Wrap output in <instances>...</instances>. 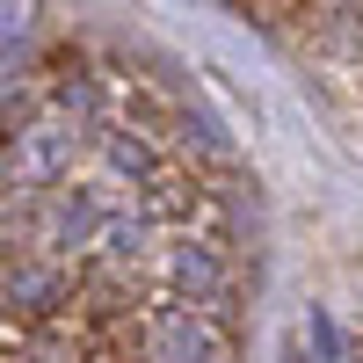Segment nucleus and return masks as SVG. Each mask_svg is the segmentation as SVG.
<instances>
[{"mask_svg": "<svg viewBox=\"0 0 363 363\" xmlns=\"http://www.w3.org/2000/svg\"><path fill=\"white\" fill-rule=\"evenodd\" d=\"M37 233H44V247H51V255H66V247H87V240L102 233V196H95V189H58V182H51Z\"/></svg>", "mask_w": 363, "mask_h": 363, "instance_id": "obj_5", "label": "nucleus"}, {"mask_svg": "<svg viewBox=\"0 0 363 363\" xmlns=\"http://www.w3.org/2000/svg\"><path fill=\"white\" fill-rule=\"evenodd\" d=\"M51 102L66 109V116H80V124H95V116H102V87H95V73H87V66H58Z\"/></svg>", "mask_w": 363, "mask_h": 363, "instance_id": "obj_6", "label": "nucleus"}, {"mask_svg": "<svg viewBox=\"0 0 363 363\" xmlns=\"http://www.w3.org/2000/svg\"><path fill=\"white\" fill-rule=\"evenodd\" d=\"M80 138H87V124H80V116H66V109L51 102L37 124L8 131V160H15V174L29 182V189H51V182H66V174H73Z\"/></svg>", "mask_w": 363, "mask_h": 363, "instance_id": "obj_1", "label": "nucleus"}, {"mask_svg": "<svg viewBox=\"0 0 363 363\" xmlns=\"http://www.w3.org/2000/svg\"><path fill=\"white\" fill-rule=\"evenodd\" d=\"M306 342H313V356H320V363H342V335H335V320H327L320 306L306 313Z\"/></svg>", "mask_w": 363, "mask_h": 363, "instance_id": "obj_9", "label": "nucleus"}, {"mask_svg": "<svg viewBox=\"0 0 363 363\" xmlns=\"http://www.w3.org/2000/svg\"><path fill=\"white\" fill-rule=\"evenodd\" d=\"M102 160H109V174L145 182V174H153V145H145V138H131V131H109V138H102Z\"/></svg>", "mask_w": 363, "mask_h": 363, "instance_id": "obj_8", "label": "nucleus"}, {"mask_svg": "<svg viewBox=\"0 0 363 363\" xmlns=\"http://www.w3.org/2000/svg\"><path fill=\"white\" fill-rule=\"evenodd\" d=\"M160 277H167V291L174 298H189V306H218L225 298V284H233V269H225V255H218V240H167V255H160Z\"/></svg>", "mask_w": 363, "mask_h": 363, "instance_id": "obj_3", "label": "nucleus"}, {"mask_svg": "<svg viewBox=\"0 0 363 363\" xmlns=\"http://www.w3.org/2000/svg\"><path fill=\"white\" fill-rule=\"evenodd\" d=\"M37 37V0H0V66H15Z\"/></svg>", "mask_w": 363, "mask_h": 363, "instance_id": "obj_7", "label": "nucleus"}, {"mask_svg": "<svg viewBox=\"0 0 363 363\" xmlns=\"http://www.w3.org/2000/svg\"><path fill=\"white\" fill-rule=\"evenodd\" d=\"M73 298V269L58 255H15L0 269V306L8 313H58Z\"/></svg>", "mask_w": 363, "mask_h": 363, "instance_id": "obj_4", "label": "nucleus"}, {"mask_svg": "<svg viewBox=\"0 0 363 363\" xmlns=\"http://www.w3.org/2000/svg\"><path fill=\"white\" fill-rule=\"evenodd\" d=\"M277 363H320V356H313V342H284V356H277Z\"/></svg>", "mask_w": 363, "mask_h": 363, "instance_id": "obj_10", "label": "nucleus"}, {"mask_svg": "<svg viewBox=\"0 0 363 363\" xmlns=\"http://www.w3.org/2000/svg\"><path fill=\"white\" fill-rule=\"evenodd\" d=\"M145 349H153V363H225V335L189 298H174V306H160L145 320Z\"/></svg>", "mask_w": 363, "mask_h": 363, "instance_id": "obj_2", "label": "nucleus"}]
</instances>
